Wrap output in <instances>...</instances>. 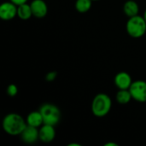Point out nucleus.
Instances as JSON below:
<instances>
[{
	"instance_id": "nucleus-22",
	"label": "nucleus",
	"mask_w": 146,
	"mask_h": 146,
	"mask_svg": "<svg viewBox=\"0 0 146 146\" xmlns=\"http://www.w3.org/2000/svg\"><path fill=\"white\" fill-rule=\"evenodd\" d=\"M92 1H99V0H92Z\"/></svg>"
},
{
	"instance_id": "nucleus-2",
	"label": "nucleus",
	"mask_w": 146,
	"mask_h": 146,
	"mask_svg": "<svg viewBox=\"0 0 146 146\" xmlns=\"http://www.w3.org/2000/svg\"><path fill=\"white\" fill-rule=\"evenodd\" d=\"M112 108V100L110 97L105 93L97 94L92 102L91 110L92 114L96 117H104L111 110Z\"/></svg>"
},
{
	"instance_id": "nucleus-3",
	"label": "nucleus",
	"mask_w": 146,
	"mask_h": 146,
	"mask_svg": "<svg viewBox=\"0 0 146 146\" xmlns=\"http://www.w3.org/2000/svg\"><path fill=\"white\" fill-rule=\"evenodd\" d=\"M127 34L133 38H139L146 33V21L144 16L137 15L128 18L126 24Z\"/></svg>"
},
{
	"instance_id": "nucleus-16",
	"label": "nucleus",
	"mask_w": 146,
	"mask_h": 146,
	"mask_svg": "<svg viewBox=\"0 0 146 146\" xmlns=\"http://www.w3.org/2000/svg\"><path fill=\"white\" fill-rule=\"evenodd\" d=\"M6 92L7 94L11 97V98H14L17 95L18 93V87L16 86V85L15 84H10L8 86L7 89H6Z\"/></svg>"
},
{
	"instance_id": "nucleus-6",
	"label": "nucleus",
	"mask_w": 146,
	"mask_h": 146,
	"mask_svg": "<svg viewBox=\"0 0 146 146\" xmlns=\"http://www.w3.org/2000/svg\"><path fill=\"white\" fill-rule=\"evenodd\" d=\"M17 5L8 1L0 5V18L3 21H11L17 16Z\"/></svg>"
},
{
	"instance_id": "nucleus-15",
	"label": "nucleus",
	"mask_w": 146,
	"mask_h": 146,
	"mask_svg": "<svg viewBox=\"0 0 146 146\" xmlns=\"http://www.w3.org/2000/svg\"><path fill=\"white\" fill-rule=\"evenodd\" d=\"M92 0H76L74 3L75 9L81 14L88 12L92 6Z\"/></svg>"
},
{
	"instance_id": "nucleus-9",
	"label": "nucleus",
	"mask_w": 146,
	"mask_h": 146,
	"mask_svg": "<svg viewBox=\"0 0 146 146\" xmlns=\"http://www.w3.org/2000/svg\"><path fill=\"white\" fill-rule=\"evenodd\" d=\"M39 140L43 143H50L56 138L55 126L43 124L39 128Z\"/></svg>"
},
{
	"instance_id": "nucleus-14",
	"label": "nucleus",
	"mask_w": 146,
	"mask_h": 146,
	"mask_svg": "<svg viewBox=\"0 0 146 146\" xmlns=\"http://www.w3.org/2000/svg\"><path fill=\"white\" fill-rule=\"evenodd\" d=\"M115 98H116V101L118 102V104H122V105L127 104L133 99L129 89H121V90H119L116 92Z\"/></svg>"
},
{
	"instance_id": "nucleus-1",
	"label": "nucleus",
	"mask_w": 146,
	"mask_h": 146,
	"mask_svg": "<svg viewBox=\"0 0 146 146\" xmlns=\"http://www.w3.org/2000/svg\"><path fill=\"white\" fill-rule=\"evenodd\" d=\"M27 125L26 119L17 113L6 115L2 122L3 131L10 136H20Z\"/></svg>"
},
{
	"instance_id": "nucleus-12",
	"label": "nucleus",
	"mask_w": 146,
	"mask_h": 146,
	"mask_svg": "<svg viewBox=\"0 0 146 146\" xmlns=\"http://www.w3.org/2000/svg\"><path fill=\"white\" fill-rule=\"evenodd\" d=\"M123 13L128 18L135 16L139 15V6L138 3L134 0H127L123 4Z\"/></svg>"
},
{
	"instance_id": "nucleus-20",
	"label": "nucleus",
	"mask_w": 146,
	"mask_h": 146,
	"mask_svg": "<svg viewBox=\"0 0 146 146\" xmlns=\"http://www.w3.org/2000/svg\"><path fill=\"white\" fill-rule=\"evenodd\" d=\"M68 146H81L80 144H77V143H73V144H68Z\"/></svg>"
},
{
	"instance_id": "nucleus-18",
	"label": "nucleus",
	"mask_w": 146,
	"mask_h": 146,
	"mask_svg": "<svg viewBox=\"0 0 146 146\" xmlns=\"http://www.w3.org/2000/svg\"><path fill=\"white\" fill-rule=\"evenodd\" d=\"M9 1L12 2V3H14L15 4H16V5L18 6V5H21V4H22V3H27L28 0H9Z\"/></svg>"
},
{
	"instance_id": "nucleus-8",
	"label": "nucleus",
	"mask_w": 146,
	"mask_h": 146,
	"mask_svg": "<svg viewBox=\"0 0 146 146\" xmlns=\"http://www.w3.org/2000/svg\"><path fill=\"white\" fill-rule=\"evenodd\" d=\"M33 15L38 19L44 18L48 14V5L44 0H33L30 3Z\"/></svg>"
},
{
	"instance_id": "nucleus-10",
	"label": "nucleus",
	"mask_w": 146,
	"mask_h": 146,
	"mask_svg": "<svg viewBox=\"0 0 146 146\" xmlns=\"http://www.w3.org/2000/svg\"><path fill=\"white\" fill-rule=\"evenodd\" d=\"M114 83L115 86L119 89H129L132 83H133V80L131 75L125 71H121L119 72L118 74H116V75L114 78Z\"/></svg>"
},
{
	"instance_id": "nucleus-17",
	"label": "nucleus",
	"mask_w": 146,
	"mask_h": 146,
	"mask_svg": "<svg viewBox=\"0 0 146 146\" xmlns=\"http://www.w3.org/2000/svg\"><path fill=\"white\" fill-rule=\"evenodd\" d=\"M57 77V72L56 71H50L46 74L45 75V80L48 82H52L54 81Z\"/></svg>"
},
{
	"instance_id": "nucleus-19",
	"label": "nucleus",
	"mask_w": 146,
	"mask_h": 146,
	"mask_svg": "<svg viewBox=\"0 0 146 146\" xmlns=\"http://www.w3.org/2000/svg\"><path fill=\"white\" fill-rule=\"evenodd\" d=\"M104 146H118V144H116L115 142H108V143L104 144Z\"/></svg>"
},
{
	"instance_id": "nucleus-13",
	"label": "nucleus",
	"mask_w": 146,
	"mask_h": 146,
	"mask_svg": "<svg viewBox=\"0 0 146 146\" xmlns=\"http://www.w3.org/2000/svg\"><path fill=\"white\" fill-rule=\"evenodd\" d=\"M17 16L23 21L29 20L33 15V11L31 9V5L27 3H22L21 5H18L17 7Z\"/></svg>"
},
{
	"instance_id": "nucleus-5",
	"label": "nucleus",
	"mask_w": 146,
	"mask_h": 146,
	"mask_svg": "<svg viewBox=\"0 0 146 146\" xmlns=\"http://www.w3.org/2000/svg\"><path fill=\"white\" fill-rule=\"evenodd\" d=\"M129 91L131 92L132 98L134 101L139 103L146 102V81L145 80H136L133 81Z\"/></svg>"
},
{
	"instance_id": "nucleus-7",
	"label": "nucleus",
	"mask_w": 146,
	"mask_h": 146,
	"mask_svg": "<svg viewBox=\"0 0 146 146\" xmlns=\"http://www.w3.org/2000/svg\"><path fill=\"white\" fill-rule=\"evenodd\" d=\"M21 139L26 144H33L39 139V131L38 127L27 125L21 133Z\"/></svg>"
},
{
	"instance_id": "nucleus-4",
	"label": "nucleus",
	"mask_w": 146,
	"mask_h": 146,
	"mask_svg": "<svg viewBox=\"0 0 146 146\" xmlns=\"http://www.w3.org/2000/svg\"><path fill=\"white\" fill-rule=\"evenodd\" d=\"M38 110L42 114L44 124L56 126L60 122L62 114L56 105L50 103H45L40 106Z\"/></svg>"
},
{
	"instance_id": "nucleus-11",
	"label": "nucleus",
	"mask_w": 146,
	"mask_h": 146,
	"mask_svg": "<svg viewBox=\"0 0 146 146\" xmlns=\"http://www.w3.org/2000/svg\"><path fill=\"white\" fill-rule=\"evenodd\" d=\"M26 121L27 125L38 128H39L44 124V119L39 110L30 112L26 118Z\"/></svg>"
},
{
	"instance_id": "nucleus-21",
	"label": "nucleus",
	"mask_w": 146,
	"mask_h": 146,
	"mask_svg": "<svg viewBox=\"0 0 146 146\" xmlns=\"http://www.w3.org/2000/svg\"><path fill=\"white\" fill-rule=\"evenodd\" d=\"M144 18H145V21H146V9H145V13H144Z\"/></svg>"
}]
</instances>
